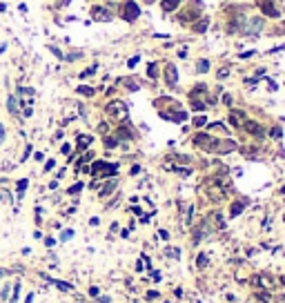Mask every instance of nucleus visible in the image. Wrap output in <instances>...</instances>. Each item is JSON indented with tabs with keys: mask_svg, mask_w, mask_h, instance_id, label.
Masks as SVG:
<instances>
[{
	"mask_svg": "<svg viewBox=\"0 0 285 303\" xmlns=\"http://www.w3.org/2000/svg\"><path fill=\"white\" fill-rule=\"evenodd\" d=\"M123 18L127 20V22H134L136 18H138V14H140V7L136 5V3H132V0H127V3L123 5Z\"/></svg>",
	"mask_w": 285,
	"mask_h": 303,
	"instance_id": "nucleus-1",
	"label": "nucleus"
},
{
	"mask_svg": "<svg viewBox=\"0 0 285 303\" xmlns=\"http://www.w3.org/2000/svg\"><path fill=\"white\" fill-rule=\"evenodd\" d=\"M107 112H109V114H125L127 109H125V105L120 103V100H114L112 105H107Z\"/></svg>",
	"mask_w": 285,
	"mask_h": 303,
	"instance_id": "nucleus-2",
	"label": "nucleus"
},
{
	"mask_svg": "<svg viewBox=\"0 0 285 303\" xmlns=\"http://www.w3.org/2000/svg\"><path fill=\"white\" fill-rule=\"evenodd\" d=\"M94 18L96 20H112V14L109 11H105V9H100V7H94Z\"/></svg>",
	"mask_w": 285,
	"mask_h": 303,
	"instance_id": "nucleus-3",
	"label": "nucleus"
},
{
	"mask_svg": "<svg viewBox=\"0 0 285 303\" xmlns=\"http://www.w3.org/2000/svg\"><path fill=\"white\" fill-rule=\"evenodd\" d=\"M20 288H22V283H20V281H14V285H11V294H9V301H16V303H18V299H20Z\"/></svg>",
	"mask_w": 285,
	"mask_h": 303,
	"instance_id": "nucleus-4",
	"label": "nucleus"
},
{
	"mask_svg": "<svg viewBox=\"0 0 285 303\" xmlns=\"http://www.w3.org/2000/svg\"><path fill=\"white\" fill-rule=\"evenodd\" d=\"M29 187V179H20L18 183H16V190H18V198H22L25 196V190Z\"/></svg>",
	"mask_w": 285,
	"mask_h": 303,
	"instance_id": "nucleus-5",
	"label": "nucleus"
},
{
	"mask_svg": "<svg viewBox=\"0 0 285 303\" xmlns=\"http://www.w3.org/2000/svg\"><path fill=\"white\" fill-rule=\"evenodd\" d=\"M261 7H263V11H265V14H270V16H274V18L278 16V11L272 7V0H261Z\"/></svg>",
	"mask_w": 285,
	"mask_h": 303,
	"instance_id": "nucleus-6",
	"label": "nucleus"
},
{
	"mask_svg": "<svg viewBox=\"0 0 285 303\" xmlns=\"http://www.w3.org/2000/svg\"><path fill=\"white\" fill-rule=\"evenodd\" d=\"M9 294H11V281H5L3 290H0V301H9Z\"/></svg>",
	"mask_w": 285,
	"mask_h": 303,
	"instance_id": "nucleus-7",
	"label": "nucleus"
},
{
	"mask_svg": "<svg viewBox=\"0 0 285 303\" xmlns=\"http://www.w3.org/2000/svg\"><path fill=\"white\" fill-rule=\"evenodd\" d=\"M167 83H169V87L176 85V67L174 65H167Z\"/></svg>",
	"mask_w": 285,
	"mask_h": 303,
	"instance_id": "nucleus-8",
	"label": "nucleus"
},
{
	"mask_svg": "<svg viewBox=\"0 0 285 303\" xmlns=\"http://www.w3.org/2000/svg\"><path fill=\"white\" fill-rule=\"evenodd\" d=\"M7 109H9L14 116L18 114V100H16V96H9V98H7Z\"/></svg>",
	"mask_w": 285,
	"mask_h": 303,
	"instance_id": "nucleus-9",
	"label": "nucleus"
},
{
	"mask_svg": "<svg viewBox=\"0 0 285 303\" xmlns=\"http://www.w3.org/2000/svg\"><path fill=\"white\" fill-rule=\"evenodd\" d=\"M178 5H180V0H165V3H163V9H165V11H174Z\"/></svg>",
	"mask_w": 285,
	"mask_h": 303,
	"instance_id": "nucleus-10",
	"label": "nucleus"
},
{
	"mask_svg": "<svg viewBox=\"0 0 285 303\" xmlns=\"http://www.w3.org/2000/svg\"><path fill=\"white\" fill-rule=\"evenodd\" d=\"M87 145H91V136H87V134L78 136V147H80V149H85Z\"/></svg>",
	"mask_w": 285,
	"mask_h": 303,
	"instance_id": "nucleus-11",
	"label": "nucleus"
},
{
	"mask_svg": "<svg viewBox=\"0 0 285 303\" xmlns=\"http://www.w3.org/2000/svg\"><path fill=\"white\" fill-rule=\"evenodd\" d=\"M241 212H243V203H234V205H232V210H229L232 216H238Z\"/></svg>",
	"mask_w": 285,
	"mask_h": 303,
	"instance_id": "nucleus-12",
	"label": "nucleus"
},
{
	"mask_svg": "<svg viewBox=\"0 0 285 303\" xmlns=\"http://www.w3.org/2000/svg\"><path fill=\"white\" fill-rule=\"evenodd\" d=\"M78 94H83V96H94V89L87 87V85H80V87H78Z\"/></svg>",
	"mask_w": 285,
	"mask_h": 303,
	"instance_id": "nucleus-13",
	"label": "nucleus"
},
{
	"mask_svg": "<svg viewBox=\"0 0 285 303\" xmlns=\"http://www.w3.org/2000/svg\"><path fill=\"white\" fill-rule=\"evenodd\" d=\"M114 187H116V181H112V183H107L105 187H102V192H100V196H107V194H109V192H112Z\"/></svg>",
	"mask_w": 285,
	"mask_h": 303,
	"instance_id": "nucleus-14",
	"label": "nucleus"
},
{
	"mask_svg": "<svg viewBox=\"0 0 285 303\" xmlns=\"http://www.w3.org/2000/svg\"><path fill=\"white\" fill-rule=\"evenodd\" d=\"M196 69H198L200 74H205L207 69H210V63H207V60H198V65H196Z\"/></svg>",
	"mask_w": 285,
	"mask_h": 303,
	"instance_id": "nucleus-15",
	"label": "nucleus"
},
{
	"mask_svg": "<svg viewBox=\"0 0 285 303\" xmlns=\"http://www.w3.org/2000/svg\"><path fill=\"white\" fill-rule=\"evenodd\" d=\"M80 190H83V183H76V185H71V187L67 190V194H78Z\"/></svg>",
	"mask_w": 285,
	"mask_h": 303,
	"instance_id": "nucleus-16",
	"label": "nucleus"
},
{
	"mask_svg": "<svg viewBox=\"0 0 285 303\" xmlns=\"http://www.w3.org/2000/svg\"><path fill=\"white\" fill-rule=\"evenodd\" d=\"M71 236H74V230H65V232L60 234V241H69Z\"/></svg>",
	"mask_w": 285,
	"mask_h": 303,
	"instance_id": "nucleus-17",
	"label": "nucleus"
},
{
	"mask_svg": "<svg viewBox=\"0 0 285 303\" xmlns=\"http://www.w3.org/2000/svg\"><path fill=\"white\" fill-rule=\"evenodd\" d=\"M116 145H118V140H116V138H105V147H109V149H112V147H116Z\"/></svg>",
	"mask_w": 285,
	"mask_h": 303,
	"instance_id": "nucleus-18",
	"label": "nucleus"
},
{
	"mask_svg": "<svg viewBox=\"0 0 285 303\" xmlns=\"http://www.w3.org/2000/svg\"><path fill=\"white\" fill-rule=\"evenodd\" d=\"M14 270H7V267H0V279H5V276H11Z\"/></svg>",
	"mask_w": 285,
	"mask_h": 303,
	"instance_id": "nucleus-19",
	"label": "nucleus"
},
{
	"mask_svg": "<svg viewBox=\"0 0 285 303\" xmlns=\"http://www.w3.org/2000/svg\"><path fill=\"white\" fill-rule=\"evenodd\" d=\"M207 25H210L207 20H200V22H198V27H196V31H205V29H207Z\"/></svg>",
	"mask_w": 285,
	"mask_h": 303,
	"instance_id": "nucleus-20",
	"label": "nucleus"
},
{
	"mask_svg": "<svg viewBox=\"0 0 285 303\" xmlns=\"http://www.w3.org/2000/svg\"><path fill=\"white\" fill-rule=\"evenodd\" d=\"M94 71H96V67H89V69H85V71L80 74V78H87V76H91Z\"/></svg>",
	"mask_w": 285,
	"mask_h": 303,
	"instance_id": "nucleus-21",
	"label": "nucleus"
},
{
	"mask_svg": "<svg viewBox=\"0 0 285 303\" xmlns=\"http://www.w3.org/2000/svg\"><path fill=\"white\" fill-rule=\"evenodd\" d=\"M34 296H36L34 292H27V296L22 299V303H34Z\"/></svg>",
	"mask_w": 285,
	"mask_h": 303,
	"instance_id": "nucleus-22",
	"label": "nucleus"
},
{
	"mask_svg": "<svg viewBox=\"0 0 285 303\" xmlns=\"http://www.w3.org/2000/svg\"><path fill=\"white\" fill-rule=\"evenodd\" d=\"M205 265H207V256L200 254V256H198V267H205Z\"/></svg>",
	"mask_w": 285,
	"mask_h": 303,
	"instance_id": "nucleus-23",
	"label": "nucleus"
},
{
	"mask_svg": "<svg viewBox=\"0 0 285 303\" xmlns=\"http://www.w3.org/2000/svg\"><path fill=\"white\" fill-rule=\"evenodd\" d=\"M200 125H205V118H203V116L194 118V127H200Z\"/></svg>",
	"mask_w": 285,
	"mask_h": 303,
	"instance_id": "nucleus-24",
	"label": "nucleus"
},
{
	"mask_svg": "<svg viewBox=\"0 0 285 303\" xmlns=\"http://www.w3.org/2000/svg\"><path fill=\"white\" fill-rule=\"evenodd\" d=\"M29 154H31V145H27V147H25V154H22V161H27V158H29Z\"/></svg>",
	"mask_w": 285,
	"mask_h": 303,
	"instance_id": "nucleus-25",
	"label": "nucleus"
},
{
	"mask_svg": "<svg viewBox=\"0 0 285 303\" xmlns=\"http://www.w3.org/2000/svg\"><path fill=\"white\" fill-rule=\"evenodd\" d=\"M45 245H47V247H54V245H56V241L51 239V236H47V239H45Z\"/></svg>",
	"mask_w": 285,
	"mask_h": 303,
	"instance_id": "nucleus-26",
	"label": "nucleus"
},
{
	"mask_svg": "<svg viewBox=\"0 0 285 303\" xmlns=\"http://www.w3.org/2000/svg\"><path fill=\"white\" fill-rule=\"evenodd\" d=\"M54 165H56L54 161H47V165H45V172H49V169H54Z\"/></svg>",
	"mask_w": 285,
	"mask_h": 303,
	"instance_id": "nucleus-27",
	"label": "nucleus"
},
{
	"mask_svg": "<svg viewBox=\"0 0 285 303\" xmlns=\"http://www.w3.org/2000/svg\"><path fill=\"white\" fill-rule=\"evenodd\" d=\"M149 76H151V78L156 76V65H149Z\"/></svg>",
	"mask_w": 285,
	"mask_h": 303,
	"instance_id": "nucleus-28",
	"label": "nucleus"
},
{
	"mask_svg": "<svg viewBox=\"0 0 285 303\" xmlns=\"http://www.w3.org/2000/svg\"><path fill=\"white\" fill-rule=\"evenodd\" d=\"M227 74H229V69H221V71H218V78H225Z\"/></svg>",
	"mask_w": 285,
	"mask_h": 303,
	"instance_id": "nucleus-29",
	"label": "nucleus"
},
{
	"mask_svg": "<svg viewBox=\"0 0 285 303\" xmlns=\"http://www.w3.org/2000/svg\"><path fill=\"white\" fill-rule=\"evenodd\" d=\"M272 136H274V138H278V136H281V129H278V127H274V129H272Z\"/></svg>",
	"mask_w": 285,
	"mask_h": 303,
	"instance_id": "nucleus-30",
	"label": "nucleus"
},
{
	"mask_svg": "<svg viewBox=\"0 0 285 303\" xmlns=\"http://www.w3.org/2000/svg\"><path fill=\"white\" fill-rule=\"evenodd\" d=\"M223 100H225L227 105H232V96H229V94H225V96H223Z\"/></svg>",
	"mask_w": 285,
	"mask_h": 303,
	"instance_id": "nucleus-31",
	"label": "nucleus"
},
{
	"mask_svg": "<svg viewBox=\"0 0 285 303\" xmlns=\"http://www.w3.org/2000/svg\"><path fill=\"white\" fill-rule=\"evenodd\" d=\"M34 158H36V161H42V158H45V154H40V152H36V154H34Z\"/></svg>",
	"mask_w": 285,
	"mask_h": 303,
	"instance_id": "nucleus-32",
	"label": "nucleus"
},
{
	"mask_svg": "<svg viewBox=\"0 0 285 303\" xmlns=\"http://www.w3.org/2000/svg\"><path fill=\"white\" fill-rule=\"evenodd\" d=\"M5 138V127H3V123H0V140Z\"/></svg>",
	"mask_w": 285,
	"mask_h": 303,
	"instance_id": "nucleus-33",
	"label": "nucleus"
},
{
	"mask_svg": "<svg viewBox=\"0 0 285 303\" xmlns=\"http://www.w3.org/2000/svg\"><path fill=\"white\" fill-rule=\"evenodd\" d=\"M98 303H109V299H107V296H100V299H98Z\"/></svg>",
	"mask_w": 285,
	"mask_h": 303,
	"instance_id": "nucleus-34",
	"label": "nucleus"
},
{
	"mask_svg": "<svg viewBox=\"0 0 285 303\" xmlns=\"http://www.w3.org/2000/svg\"><path fill=\"white\" fill-rule=\"evenodd\" d=\"M60 5H69V0H60Z\"/></svg>",
	"mask_w": 285,
	"mask_h": 303,
	"instance_id": "nucleus-35",
	"label": "nucleus"
},
{
	"mask_svg": "<svg viewBox=\"0 0 285 303\" xmlns=\"http://www.w3.org/2000/svg\"><path fill=\"white\" fill-rule=\"evenodd\" d=\"M5 303H16V301H5Z\"/></svg>",
	"mask_w": 285,
	"mask_h": 303,
	"instance_id": "nucleus-36",
	"label": "nucleus"
}]
</instances>
